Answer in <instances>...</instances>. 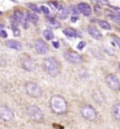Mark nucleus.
Wrapping results in <instances>:
<instances>
[{"label": "nucleus", "mask_w": 120, "mask_h": 129, "mask_svg": "<svg viewBox=\"0 0 120 129\" xmlns=\"http://www.w3.org/2000/svg\"><path fill=\"white\" fill-rule=\"evenodd\" d=\"M52 111L56 114H63L67 111V103L65 99L60 95H54L50 101Z\"/></svg>", "instance_id": "nucleus-1"}, {"label": "nucleus", "mask_w": 120, "mask_h": 129, "mask_svg": "<svg viewBox=\"0 0 120 129\" xmlns=\"http://www.w3.org/2000/svg\"><path fill=\"white\" fill-rule=\"evenodd\" d=\"M44 68L50 76L56 77L60 72L59 65L57 60L53 58H47L44 61Z\"/></svg>", "instance_id": "nucleus-2"}, {"label": "nucleus", "mask_w": 120, "mask_h": 129, "mask_svg": "<svg viewBox=\"0 0 120 129\" xmlns=\"http://www.w3.org/2000/svg\"><path fill=\"white\" fill-rule=\"evenodd\" d=\"M27 114L31 120L35 122L43 121V114L42 111L35 106H30L27 108Z\"/></svg>", "instance_id": "nucleus-3"}, {"label": "nucleus", "mask_w": 120, "mask_h": 129, "mask_svg": "<svg viewBox=\"0 0 120 129\" xmlns=\"http://www.w3.org/2000/svg\"><path fill=\"white\" fill-rule=\"evenodd\" d=\"M26 91L29 96L33 98H39L43 94L41 87L35 82H28L26 84Z\"/></svg>", "instance_id": "nucleus-4"}, {"label": "nucleus", "mask_w": 120, "mask_h": 129, "mask_svg": "<svg viewBox=\"0 0 120 129\" xmlns=\"http://www.w3.org/2000/svg\"><path fill=\"white\" fill-rule=\"evenodd\" d=\"M81 114L84 119L89 121H94L97 119L95 109L90 105H85L81 109Z\"/></svg>", "instance_id": "nucleus-5"}, {"label": "nucleus", "mask_w": 120, "mask_h": 129, "mask_svg": "<svg viewBox=\"0 0 120 129\" xmlns=\"http://www.w3.org/2000/svg\"><path fill=\"white\" fill-rule=\"evenodd\" d=\"M64 58L66 60L73 64H80L83 62L81 55L73 50H67L64 53Z\"/></svg>", "instance_id": "nucleus-6"}, {"label": "nucleus", "mask_w": 120, "mask_h": 129, "mask_svg": "<svg viewBox=\"0 0 120 129\" xmlns=\"http://www.w3.org/2000/svg\"><path fill=\"white\" fill-rule=\"evenodd\" d=\"M105 81L107 86L113 91H118L120 89V81L116 75L113 74L108 75L105 78Z\"/></svg>", "instance_id": "nucleus-7"}, {"label": "nucleus", "mask_w": 120, "mask_h": 129, "mask_svg": "<svg viewBox=\"0 0 120 129\" xmlns=\"http://www.w3.org/2000/svg\"><path fill=\"white\" fill-rule=\"evenodd\" d=\"M0 119L4 121H11L14 119V114L11 109L4 105L0 106Z\"/></svg>", "instance_id": "nucleus-8"}, {"label": "nucleus", "mask_w": 120, "mask_h": 129, "mask_svg": "<svg viewBox=\"0 0 120 129\" xmlns=\"http://www.w3.org/2000/svg\"><path fill=\"white\" fill-rule=\"evenodd\" d=\"M35 48L37 53H39L40 55H45L47 53L49 50V48L47 44L45 43L44 40L40 39L38 40L35 43Z\"/></svg>", "instance_id": "nucleus-9"}, {"label": "nucleus", "mask_w": 120, "mask_h": 129, "mask_svg": "<svg viewBox=\"0 0 120 129\" xmlns=\"http://www.w3.org/2000/svg\"><path fill=\"white\" fill-rule=\"evenodd\" d=\"M77 8H78V10L86 16H90L92 13L91 7L86 3H83V2L79 3L77 6Z\"/></svg>", "instance_id": "nucleus-10"}, {"label": "nucleus", "mask_w": 120, "mask_h": 129, "mask_svg": "<svg viewBox=\"0 0 120 129\" xmlns=\"http://www.w3.org/2000/svg\"><path fill=\"white\" fill-rule=\"evenodd\" d=\"M88 31L90 36L95 40H100L103 38V35H102L101 32L94 26H88Z\"/></svg>", "instance_id": "nucleus-11"}, {"label": "nucleus", "mask_w": 120, "mask_h": 129, "mask_svg": "<svg viewBox=\"0 0 120 129\" xmlns=\"http://www.w3.org/2000/svg\"><path fill=\"white\" fill-rule=\"evenodd\" d=\"M24 19V16L22 12L18 11H16L12 17V23L14 26H17V25L20 24V23L23 22V20Z\"/></svg>", "instance_id": "nucleus-12"}, {"label": "nucleus", "mask_w": 120, "mask_h": 129, "mask_svg": "<svg viewBox=\"0 0 120 129\" xmlns=\"http://www.w3.org/2000/svg\"><path fill=\"white\" fill-rule=\"evenodd\" d=\"M6 46L9 48L14 49L16 50H22V45L21 44V43L15 40H9L7 41H6Z\"/></svg>", "instance_id": "nucleus-13"}, {"label": "nucleus", "mask_w": 120, "mask_h": 129, "mask_svg": "<svg viewBox=\"0 0 120 129\" xmlns=\"http://www.w3.org/2000/svg\"><path fill=\"white\" fill-rule=\"evenodd\" d=\"M112 113L114 118L117 121L120 122V103H117L113 106Z\"/></svg>", "instance_id": "nucleus-14"}, {"label": "nucleus", "mask_w": 120, "mask_h": 129, "mask_svg": "<svg viewBox=\"0 0 120 129\" xmlns=\"http://www.w3.org/2000/svg\"><path fill=\"white\" fill-rule=\"evenodd\" d=\"M63 33L69 38H75L78 36V33L72 28H67L63 30Z\"/></svg>", "instance_id": "nucleus-15"}, {"label": "nucleus", "mask_w": 120, "mask_h": 129, "mask_svg": "<svg viewBox=\"0 0 120 129\" xmlns=\"http://www.w3.org/2000/svg\"><path fill=\"white\" fill-rule=\"evenodd\" d=\"M23 67L28 71H33L35 69V65L33 63V62L30 59H26L23 62Z\"/></svg>", "instance_id": "nucleus-16"}, {"label": "nucleus", "mask_w": 120, "mask_h": 129, "mask_svg": "<svg viewBox=\"0 0 120 129\" xmlns=\"http://www.w3.org/2000/svg\"><path fill=\"white\" fill-rule=\"evenodd\" d=\"M69 14V11L66 8H61V9L59 10L58 14H57V17L61 19V20H64L67 18Z\"/></svg>", "instance_id": "nucleus-17"}, {"label": "nucleus", "mask_w": 120, "mask_h": 129, "mask_svg": "<svg viewBox=\"0 0 120 129\" xmlns=\"http://www.w3.org/2000/svg\"><path fill=\"white\" fill-rule=\"evenodd\" d=\"M98 25L100 26V27H101L103 29H105V30H110L112 29V26L110 25V23L105 20H99Z\"/></svg>", "instance_id": "nucleus-18"}, {"label": "nucleus", "mask_w": 120, "mask_h": 129, "mask_svg": "<svg viewBox=\"0 0 120 129\" xmlns=\"http://www.w3.org/2000/svg\"><path fill=\"white\" fill-rule=\"evenodd\" d=\"M47 26H48V27L50 29H59L61 26V24H60V23L58 21L54 20V19H52V20H50L47 22Z\"/></svg>", "instance_id": "nucleus-19"}, {"label": "nucleus", "mask_w": 120, "mask_h": 129, "mask_svg": "<svg viewBox=\"0 0 120 129\" xmlns=\"http://www.w3.org/2000/svg\"><path fill=\"white\" fill-rule=\"evenodd\" d=\"M43 36L47 40H52L54 38V33L50 29H46L43 31Z\"/></svg>", "instance_id": "nucleus-20"}, {"label": "nucleus", "mask_w": 120, "mask_h": 129, "mask_svg": "<svg viewBox=\"0 0 120 129\" xmlns=\"http://www.w3.org/2000/svg\"><path fill=\"white\" fill-rule=\"evenodd\" d=\"M27 16H28L29 22H30V23L35 24V23H38V21H39V17L36 14H28Z\"/></svg>", "instance_id": "nucleus-21"}, {"label": "nucleus", "mask_w": 120, "mask_h": 129, "mask_svg": "<svg viewBox=\"0 0 120 129\" xmlns=\"http://www.w3.org/2000/svg\"><path fill=\"white\" fill-rule=\"evenodd\" d=\"M28 7L30 8L32 11H35V12H36V13H40V9H38V7H37L36 5L33 4H28Z\"/></svg>", "instance_id": "nucleus-22"}, {"label": "nucleus", "mask_w": 120, "mask_h": 129, "mask_svg": "<svg viewBox=\"0 0 120 129\" xmlns=\"http://www.w3.org/2000/svg\"><path fill=\"white\" fill-rule=\"evenodd\" d=\"M40 9V11H42L45 14H50V9L45 6H41Z\"/></svg>", "instance_id": "nucleus-23"}, {"label": "nucleus", "mask_w": 120, "mask_h": 129, "mask_svg": "<svg viewBox=\"0 0 120 129\" xmlns=\"http://www.w3.org/2000/svg\"><path fill=\"white\" fill-rule=\"evenodd\" d=\"M86 46V42H84V41H81V42L78 44V46H77V48H78V50H83V48H84Z\"/></svg>", "instance_id": "nucleus-24"}, {"label": "nucleus", "mask_w": 120, "mask_h": 129, "mask_svg": "<svg viewBox=\"0 0 120 129\" xmlns=\"http://www.w3.org/2000/svg\"><path fill=\"white\" fill-rule=\"evenodd\" d=\"M112 19H113V21H114L117 23L120 24V15H114L112 17Z\"/></svg>", "instance_id": "nucleus-25"}, {"label": "nucleus", "mask_w": 120, "mask_h": 129, "mask_svg": "<svg viewBox=\"0 0 120 129\" xmlns=\"http://www.w3.org/2000/svg\"><path fill=\"white\" fill-rule=\"evenodd\" d=\"M114 42L116 43V44L117 45V46L120 48V37H118V36H114Z\"/></svg>", "instance_id": "nucleus-26"}, {"label": "nucleus", "mask_w": 120, "mask_h": 129, "mask_svg": "<svg viewBox=\"0 0 120 129\" xmlns=\"http://www.w3.org/2000/svg\"><path fill=\"white\" fill-rule=\"evenodd\" d=\"M0 36L2 37V38H7V33L6 32V30H1V31H0Z\"/></svg>", "instance_id": "nucleus-27"}, {"label": "nucleus", "mask_w": 120, "mask_h": 129, "mask_svg": "<svg viewBox=\"0 0 120 129\" xmlns=\"http://www.w3.org/2000/svg\"><path fill=\"white\" fill-rule=\"evenodd\" d=\"M19 34H20V31H19V30L16 27H15V29H14V35L15 36H18Z\"/></svg>", "instance_id": "nucleus-28"}, {"label": "nucleus", "mask_w": 120, "mask_h": 129, "mask_svg": "<svg viewBox=\"0 0 120 129\" xmlns=\"http://www.w3.org/2000/svg\"><path fill=\"white\" fill-rule=\"evenodd\" d=\"M52 46L55 48H60V43L59 42H56V41H53L52 42Z\"/></svg>", "instance_id": "nucleus-29"}, {"label": "nucleus", "mask_w": 120, "mask_h": 129, "mask_svg": "<svg viewBox=\"0 0 120 129\" xmlns=\"http://www.w3.org/2000/svg\"><path fill=\"white\" fill-rule=\"evenodd\" d=\"M111 8H112V9H114V11H117V13H119V14H120V8L115 7H112V6H111Z\"/></svg>", "instance_id": "nucleus-30"}, {"label": "nucleus", "mask_w": 120, "mask_h": 129, "mask_svg": "<svg viewBox=\"0 0 120 129\" xmlns=\"http://www.w3.org/2000/svg\"><path fill=\"white\" fill-rule=\"evenodd\" d=\"M77 19H78V17L72 16V18H71V21H72V22H76Z\"/></svg>", "instance_id": "nucleus-31"}, {"label": "nucleus", "mask_w": 120, "mask_h": 129, "mask_svg": "<svg viewBox=\"0 0 120 129\" xmlns=\"http://www.w3.org/2000/svg\"><path fill=\"white\" fill-rule=\"evenodd\" d=\"M3 29H4V26L0 25V31H1V30H3Z\"/></svg>", "instance_id": "nucleus-32"}, {"label": "nucleus", "mask_w": 120, "mask_h": 129, "mask_svg": "<svg viewBox=\"0 0 120 129\" xmlns=\"http://www.w3.org/2000/svg\"><path fill=\"white\" fill-rule=\"evenodd\" d=\"M119 71H120V65L119 66Z\"/></svg>", "instance_id": "nucleus-33"}]
</instances>
